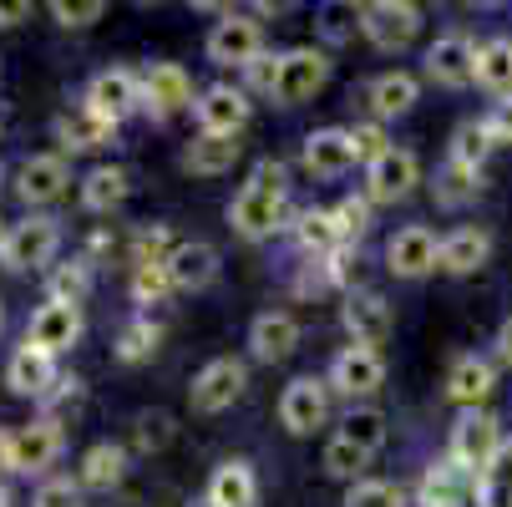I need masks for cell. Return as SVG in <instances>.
<instances>
[{
    "label": "cell",
    "mask_w": 512,
    "mask_h": 507,
    "mask_svg": "<svg viewBox=\"0 0 512 507\" xmlns=\"http://www.w3.org/2000/svg\"><path fill=\"white\" fill-rule=\"evenodd\" d=\"M284 198H289V168L279 158H259L249 183L234 193L229 203V224L239 239L249 244H264L284 229Z\"/></svg>",
    "instance_id": "6da1fadb"
},
{
    "label": "cell",
    "mask_w": 512,
    "mask_h": 507,
    "mask_svg": "<svg viewBox=\"0 0 512 507\" xmlns=\"http://www.w3.org/2000/svg\"><path fill=\"white\" fill-rule=\"evenodd\" d=\"M502 426H497V416L492 411H462L457 416V426H452V442H447V457L457 462V467H467L472 477H482L487 467H492V457L502 452Z\"/></svg>",
    "instance_id": "7a4b0ae2"
},
{
    "label": "cell",
    "mask_w": 512,
    "mask_h": 507,
    "mask_svg": "<svg viewBox=\"0 0 512 507\" xmlns=\"http://www.w3.org/2000/svg\"><path fill=\"white\" fill-rule=\"evenodd\" d=\"M56 249H61V224L51 219V213H26L21 224H11L0 264H6L11 274H31V269H46L56 259Z\"/></svg>",
    "instance_id": "3957f363"
},
{
    "label": "cell",
    "mask_w": 512,
    "mask_h": 507,
    "mask_svg": "<svg viewBox=\"0 0 512 507\" xmlns=\"http://www.w3.org/2000/svg\"><path fill=\"white\" fill-rule=\"evenodd\" d=\"M244 386H249V366H244V360L213 355L208 366L193 376V386H188V406L198 416H218V411H229L244 396Z\"/></svg>",
    "instance_id": "277c9868"
},
{
    "label": "cell",
    "mask_w": 512,
    "mask_h": 507,
    "mask_svg": "<svg viewBox=\"0 0 512 507\" xmlns=\"http://www.w3.org/2000/svg\"><path fill=\"white\" fill-rule=\"evenodd\" d=\"M325 82H330V56L320 46H295V51L279 56V82H274V97L269 102L300 107L315 92H325Z\"/></svg>",
    "instance_id": "5b68a950"
},
{
    "label": "cell",
    "mask_w": 512,
    "mask_h": 507,
    "mask_svg": "<svg viewBox=\"0 0 512 507\" xmlns=\"http://www.w3.org/2000/svg\"><path fill=\"white\" fill-rule=\"evenodd\" d=\"M203 51H208L213 66H239V71H244L249 61L264 56V26H259L254 16H244V11H224V16L213 21Z\"/></svg>",
    "instance_id": "8992f818"
},
{
    "label": "cell",
    "mask_w": 512,
    "mask_h": 507,
    "mask_svg": "<svg viewBox=\"0 0 512 507\" xmlns=\"http://www.w3.org/2000/svg\"><path fill=\"white\" fill-rule=\"evenodd\" d=\"M360 36L376 51H406L421 36V6H411V0H376V6H360Z\"/></svg>",
    "instance_id": "52a82bcc"
},
{
    "label": "cell",
    "mask_w": 512,
    "mask_h": 507,
    "mask_svg": "<svg viewBox=\"0 0 512 507\" xmlns=\"http://www.w3.org/2000/svg\"><path fill=\"white\" fill-rule=\"evenodd\" d=\"M193 77L178 61H153L142 71V112L153 122H173L178 112H193Z\"/></svg>",
    "instance_id": "ba28073f"
},
{
    "label": "cell",
    "mask_w": 512,
    "mask_h": 507,
    "mask_svg": "<svg viewBox=\"0 0 512 507\" xmlns=\"http://www.w3.org/2000/svg\"><path fill=\"white\" fill-rule=\"evenodd\" d=\"M193 117H198V132H208V137H239L249 127V117H254V102H249L244 87L213 82V87L198 92Z\"/></svg>",
    "instance_id": "9c48e42d"
},
{
    "label": "cell",
    "mask_w": 512,
    "mask_h": 507,
    "mask_svg": "<svg viewBox=\"0 0 512 507\" xmlns=\"http://www.w3.org/2000/svg\"><path fill=\"white\" fill-rule=\"evenodd\" d=\"M325 416H330V381L300 376V381L284 386V396H279V426L289 431V437H315V431L325 426Z\"/></svg>",
    "instance_id": "30bf717a"
},
{
    "label": "cell",
    "mask_w": 512,
    "mask_h": 507,
    "mask_svg": "<svg viewBox=\"0 0 512 507\" xmlns=\"http://www.w3.org/2000/svg\"><path fill=\"white\" fill-rule=\"evenodd\" d=\"M477 51H482V46H477L467 31L436 36V41L426 46V77H431L436 87H452V92L472 87V82H477Z\"/></svg>",
    "instance_id": "8fae6325"
},
{
    "label": "cell",
    "mask_w": 512,
    "mask_h": 507,
    "mask_svg": "<svg viewBox=\"0 0 512 507\" xmlns=\"http://www.w3.org/2000/svg\"><path fill=\"white\" fill-rule=\"evenodd\" d=\"M416 183H421V163L411 148H396V142L376 163H365V198L371 203H401Z\"/></svg>",
    "instance_id": "7c38bea8"
},
{
    "label": "cell",
    "mask_w": 512,
    "mask_h": 507,
    "mask_svg": "<svg viewBox=\"0 0 512 507\" xmlns=\"http://www.w3.org/2000/svg\"><path fill=\"white\" fill-rule=\"evenodd\" d=\"M340 320L350 330V345H386L391 330H396V315L386 305V295H376V289H350L345 305H340Z\"/></svg>",
    "instance_id": "4fadbf2b"
},
{
    "label": "cell",
    "mask_w": 512,
    "mask_h": 507,
    "mask_svg": "<svg viewBox=\"0 0 512 507\" xmlns=\"http://www.w3.org/2000/svg\"><path fill=\"white\" fill-rule=\"evenodd\" d=\"M330 391H340V396H371V391H381V381H386V360H381V350H371V345H345L335 360H330Z\"/></svg>",
    "instance_id": "5bb4252c"
},
{
    "label": "cell",
    "mask_w": 512,
    "mask_h": 507,
    "mask_svg": "<svg viewBox=\"0 0 512 507\" xmlns=\"http://www.w3.org/2000/svg\"><path fill=\"white\" fill-rule=\"evenodd\" d=\"M386 264H391L396 279H426L436 264H442V239H436L426 224H406V229L391 234Z\"/></svg>",
    "instance_id": "9a60e30c"
},
{
    "label": "cell",
    "mask_w": 512,
    "mask_h": 507,
    "mask_svg": "<svg viewBox=\"0 0 512 507\" xmlns=\"http://www.w3.org/2000/svg\"><path fill=\"white\" fill-rule=\"evenodd\" d=\"M477 502V477L467 467H457L452 457L431 462L416 482V507H467Z\"/></svg>",
    "instance_id": "2e32d148"
},
{
    "label": "cell",
    "mask_w": 512,
    "mask_h": 507,
    "mask_svg": "<svg viewBox=\"0 0 512 507\" xmlns=\"http://www.w3.org/2000/svg\"><path fill=\"white\" fill-rule=\"evenodd\" d=\"M87 107L102 112L107 122H122L127 112L142 107V77H137V71H127V66L97 71V77L87 82Z\"/></svg>",
    "instance_id": "e0dca14e"
},
{
    "label": "cell",
    "mask_w": 512,
    "mask_h": 507,
    "mask_svg": "<svg viewBox=\"0 0 512 507\" xmlns=\"http://www.w3.org/2000/svg\"><path fill=\"white\" fill-rule=\"evenodd\" d=\"M66 183H71V168H66L61 153H31V158L16 168V193H21L26 208L56 203V198L66 193Z\"/></svg>",
    "instance_id": "ac0fdd59"
},
{
    "label": "cell",
    "mask_w": 512,
    "mask_h": 507,
    "mask_svg": "<svg viewBox=\"0 0 512 507\" xmlns=\"http://www.w3.org/2000/svg\"><path fill=\"white\" fill-rule=\"evenodd\" d=\"M300 163H305V173H315V178H340V173H350L360 158H355V142H350V127H315L310 137H305V148H300Z\"/></svg>",
    "instance_id": "d6986e66"
},
{
    "label": "cell",
    "mask_w": 512,
    "mask_h": 507,
    "mask_svg": "<svg viewBox=\"0 0 512 507\" xmlns=\"http://www.w3.org/2000/svg\"><path fill=\"white\" fill-rule=\"evenodd\" d=\"M82 340V305H56V300H46L36 315H31V325H26V345H36V350H46V355H61V350H71Z\"/></svg>",
    "instance_id": "ffe728a7"
},
{
    "label": "cell",
    "mask_w": 512,
    "mask_h": 507,
    "mask_svg": "<svg viewBox=\"0 0 512 507\" xmlns=\"http://www.w3.org/2000/svg\"><path fill=\"white\" fill-rule=\"evenodd\" d=\"M295 345H300V320L289 315V310H264V315H254V325H249V350H254V360H264V366H279V360L295 355Z\"/></svg>",
    "instance_id": "44dd1931"
},
{
    "label": "cell",
    "mask_w": 512,
    "mask_h": 507,
    "mask_svg": "<svg viewBox=\"0 0 512 507\" xmlns=\"http://www.w3.org/2000/svg\"><path fill=\"white\" fill-rule=\"evenodd\" d=\"M112 137H117V122H107V117H102V112H92L87 102L56 117V142H61V158H66V153H97V148H107Z\"/></svg>",
    "instance_id": "7402d4cb"
},
{
    "label": "cell",
    "mask_w": 512,
    "mask_h": 507,
    "mask_svg": "<svg viewBox=\"0 0 512 507\" xmlns=\"http://www.w3.org/2000/svg\"><path fill=\"white\" fill-rule=\"evenodd\" d=\"M168 279L183 295H198V289H208L218 279V249L203 239H178L168 254Z\"/></svg>",
    "instance_id": "603a6c76"
},
{
    "label": "cell",
    "mask_w": 512,
    "mask_h": 507,
    "mask_svg": "<svg viewBox=\"0 0 512 507\" xmlns=\"http://www.w3.org/2000/svg\"><path fill=\"white\" fill-rule=\"evenodd\" d=\"M61 421H51V416H36V421H26L21 431H16V472H26V477H41L56 457H61Z\"/></svg>",
    "instance_id": "cb8c5ba5"
},
{
    "label": "cell",
    "mask_w": 512,
    "mask_h": 507,
    "mask_svg": "<svg viewBox=\"0 0 512 507\" xmlns=\"http://www.w3.org/2000/svg\"><path fill=\"white\" fill-rule=\"evenodd\" d=\"M203 502L208 507H259V477L244 457L234 462H218L208 487H203Z\"/></svg>",
    "instance_id": "d4e9b609"
},
{
    "label": "cell",
    "mask_w": 512,
    "mask_h": 507,
    "mask_svg": "<svg viewBox=\"0 0 512 507\" xmlns=\"http://www.w3.org/2000/svg\"><path fill=\"white\" fill-rule=\"evenodd\" d=\"M56 381H61V371H56V355H46V350H36V345H21V350L6 360V386H11L16 396L41 401V396H46Z\"/></svg>",
    "instance_id": "484cf974"
},
{
    "label": "cell",
    "mask_w": 512,
    "mask_h": 507,
    "mask_svg": "<svg viewBox=\"0 0 512 507\" xmlns=\"http://www.w3.org/2000/svg\"><path fill=\"white\" fill-rule=\"evenodd\" d=\"M487 259H492V234L477 229V224H462V229H452V234L442 239V264H436V269L467 279V274L487 269Z\"/></svg>",
    "instance_id": "4316f807"
},
{
    "label": "cell",
    "mask_w": 512,
    "mask_h": 507,
    "mask_svg": "<svg viewBox=\"0 0 512 507\" xmlns=\"http://www.w3.org/2000/svg\"><path fill=\"white\" fill-rule=\"evenodd\" d=\"M492 391H497V366H492V360H482V355H462L457 366L447 371V396L462 411H477Z\"/></svg>",
    "instance_id": "83f0119b"
},
{
    "label": "cell",
    "mask_w": 512,
    "mask_h": 507,
    "mask_svg": "<svg viewBox=\"0 0 512 507\" xmlns=\"http://www.w3.org/2000/svg\"><path fill=\"white\" fill-rule=\"evenodd\" d=\"M421 102V82L411 77V71H381V77L371 82V112L376 122H391V117H406L411 107Z\"/></svg>",
    "instance_id": "f1b7e54d"
},
{
    "label": "cell",
    "mask_w": 512,
    "mask_h": 507,
    "mask_svg": "<svg viewBox=\"0 0 512 507\" xmlns=\"http://www.w3.org/2000/svg\"><path fill=\"white\" fill-rule=\"evenodd\" d=\"M234 163H239V137H208V132H198L183 148V168L193 178H224Z\"/></svg>",
    "instance_id": "f546056e"
},
{
    "label": "cell",
    "mask_w": 512,
    "mask_h": 507,
    "mask_svg": "<svg viewBox=\"0 0 512 507\" xmlns=\"http://www.w3.org/2000/svg\"><path fill=\"white\" fill-rule=\"evenodd\" d=\"M127 193H132V178L117 163H102V168H92L82 178V208L87 213H112V208L127 203Z\"/></svg>",
    "instance_id": "4dcf8cb0"
},
{
    "label": "cell",
    "mask_w": 512,
    "mask_h": 507,
    "mask_svg": "<svg viewBox=\"0 0 512 507\" xmlns=\"http://www.w3.org/2000/svg\"><path fill=\"white\" fill-rule=\"evenodd\" d=\"M122 477H127V452H122L117 442H92V447L82 452V472H77L82 487H92V492H112Z\"/></svg>",
    "instance_id": "1f68e13d"
},
{
    "label": "cell",
    "mask_w": 512,
    "mask_h": 507,
    "mask_svg": "<svg viewBox=\"0 0 512 507\" xmlns=\"http://www.w3.org/2000/svg\"><path fill=\"white\" fill-rule=\"evenodd\" d=\"M158 345H163V325H158L153 315H137V320L122 325L112 355L122 360V366H142V360H153V355H158Z\"/></svg>",
    "instance_id": "d6a6232c"
},
{
    "label": "cell",
    "mask_w": 512,
    "mask_h": 507,
    "mask_svg": "<svg viewBox=\"0 0 512 507\" xmlns=\"http://www.w3.org/2000/svg\"><path fill=\"white\" fill-rule=\"evenodd\" d=\"M295 244L305 249V254H315V259H325V254H335L345 239H340V229H335V213L330 208H305L295 224Z\"/></svg>",
    "instance_id": "836d02e7"
},
{
    "label": "cell",
    "mask_w": 512,
    "mask_h": 507,
    "mask_svg": "<svg viewBox=\"0 0 512 507\" xmlns=\"http://www.w3.org/2000/svg\"><path fill=\"white\" fill-rule=\"evenodd\" d=\"M477 87L512 97V36H492L477 51Z\"/></svg>",
    "instance_id": "e575fe53"
},
{
    "label": "cell",
    "mask_w": 512,
    "mask_h": 507,
    "mask_svg": "<svg viewBox=\"0 0 512 507\" xmlns=\"http://www.w3.org/2000/svg\"><path fill=\"white\" fill-rule=\"evenodd\" d=\"M335 437H345V442L360 447L365 457H376V452L386 447V411H376V406H350Z\"/></svg>",
    "instance_id": "d590c367"
},
{
    "label": "cell",
    "mask_w": 512,
    "mask_h": 507,
    "mask_svg": "<svg viewBox=\"0 0 512 507\" xmlns=\"http://www.w3.org/2000/svg\"><path fill=\"white\" fill-rule=\"evenodd\" d=\"M87 289H92V259H71L46 274V300H56V305H82Z\"/></svg>",
    "instance_id": "8d00e7d4"
},
{
    "label": "cell",
    "mask_w": 512,
    "mask_h": 507,
    "mask_svg": "<svg viewBox=\"0 0 512 507\" xmlns=\"http://www.w3.org/2000/svg\"><path fill=\"white\" fill-rule=\"evenodd\" d=\"M477 507H512V437L492 457V467L477 477Z\"/></svg>",
    "instance_id": "74e56055"
},
{
    "label": "cell",
    "mask_w": 512,
    "mask_h": 507,
    "mask_svg": "<svg viewBox=\"0 0 512 507\" xmlns=\"http://www.w3.org/2000/svg\"><path fill=\"white\" fill-rule=\"evenodd\" d=\"M482 193V173L477 168H462V163H442V173H436V203L442 208H462Z\"/></svg>",
    "instance_id": "f35d334b"
},
{
    "label": "cell",
    "mask_w": 512,
    "mask_h": 507,
    "mask_svg": "<svg viewBox=\"0 0 512 507\" xmlns=\"http://www.w3.org/2000/svg\"><path fill=\"white\" fill-rule=\"evenodd\" d=\"M487 158H492V137H487L482 117H477V122H462V127L452 132L447 163H462V168H477V173H482V163H487Z\"/></svg>",
    "instance_id": "ab89813d"
},
{
    "label": "cell",
    "mask_w": 512,
    "mask_h": 507,
    "mask_svg": "<svg viewBox=\"0 0 512 507\" xmlns=\"http://www.w3.org/2000/svg\"><path fill=\"white\" fill-rule=\"evenodd\" d=\"M173 295V279H168V264H132V305L153 310Z\"/></svg>",
    "instance_id": "60d3db41"
},
{
    "label": "cell",
    "mask_w": 512,
    "mask_h": 507,
    "mask_svg": "<svg viewBox=\"0 0 512 507\" xmlns=\"http://www.w3.org/2000/svg\"><path fill=\"white\" fill-rule=\"evenodd\" d=\"M345 507H406V492H401V482H386V477H360V482H350Z\"/></svg>",
    "instance_id": "b9f144b4"
},
{
    "label": "cell",
    "mask_w": 512,
    "mask_h": 507,
    "mask_svg": "<svg viewBox=\"0 0 512 507\" xmlns=\"http://www.w3.org/2000/svg\"><path fill=\"white\" fill-rule=\"evenodd\" d=\"M132 442H137V452H163L173 442V416L168 411H142L132 421Z\"/></svg>",
    "instance_id": "7bdbcfd3"
},
{
    "label": "cell",
    "mask_w": 512,
    "mask_h": 507,
    "mask_svg": "<svg viewBox=\"0 0 512 507\" xmlns=\"http://www.w3.org/2000/svg\"><path fill=\"white\" fill-rule=\"evenodd\" d=\"M51 21L56 26H66V31H82V26H92V21H102L107 16V0H51Z\"/></svg>",
    "instance_id": "ee69618b"
},
{
    "label": "cell",
    "mask_w": 512,
    "mask_h": 507,
    "mask_svg": "<svg viewBox=\"0 0 512 507\" xmlns=\"http://www.w3.org/2000/svg\"><path fill=\"white\" fill-rule=\"evenodd\" d=\"M365 457L360 447H350L345 437H330V447H325V472L330 477H345V482H360V472H365Z\"/></svg>",
    "instance_id": "f6af8a7d"
},
{
    "label": "cell",
    "mask_w": 512,
    "mask_h": 507,
    "mask_svg": "<svg viewBox=\"0 0 512 507\" xmlns=\"http://www.w3.org/2000/svg\"><path fill=\"white\" fill-rule=\"evenodd\" d=\"M330 213H335V229H340L345 244H355L365 229H371V198H340Z\"/></svg>",
    "instance_id": "bcb514c9"
},
{
    "label": "cell",
    "mask_w": 512,
    "mask_h": 507,
    "mask_svg": "<svg viewBox=\"0 0 512 507\" xmlns=\"http://www.w3.org/2000/svg\"><path fill=\"white\" fill-rule=\"evenodd\" d=\"M31 507H82V482L71 477H46L31 497Z\"/></svg>",
    "instance_id": "7dc6e473"
},
{
    "label": "cell",
    "mask_w": 512,
    "mask_h": 507,
    "mask_svg": "<svg viewBox=\"0 0 512 507\" xmlns=\"http://www.w3.org/2000/svg\"><path fill=\"white\" fill-rule=\"evenodd\" d=\"M360 31V11L355 6H320V36L325 41H350Z\"/></svg>",
    "instance_id": "c3c4849f"
},
{
    "label": "cell",
    "mask_w": 512,
    "mask_h": 507,
    "mask_svg": "<svg viewBox=\"0 0 512 507\" xmlns=\"http://www.w3.org/2000/svg\"><path fill=\"white\" fill-rule=\"evenodd\" d=\"M350 142H355V158H360V163H376V158L391 148L381 122H360V127H350Z\"/></svg>",
    "instance_id": "681fc988"
},
{
    "label": "cell",
    "mask_w": 512,
    "mask_h": 507,
    "mask_svg": "<svg viewBox=\"0 0 512 507\" xmlns=\"http://www.w3.org/2000/svg\"><path fill=\"white\" fill-rule=\"evenodd\" d=\"M487 137H492V148H512V97H497L482 117Z\"/></svg>",
    "instance_id": "f907efd6"
},
{
    "label": "cell",
    "mask_w": 512,
    "mask_h": 507,
    "mask_svg": "<svg viewBox=\"0 0 512 507\" xmlns=\"http://www.w3.org/2000/svg\"><path fill=\"white\" fill-rule=\"evenodd\" d=\"M244 77H249V87L244 92H264V97H274V82H279V56H259V61H249L244 66Z\"/></svg>",
    "instance_id": "816d5d0a"
},
{
    "label": "cell",
    "mask_w": 512,
    "mask_h": 507,
    "mask_svg": "<svg viewBox=\"0 0 512 507\" xmlns=\"http://www.w3.org/2000/svg\"><path fill=\"white\" fill-rule=\"evenodd\" d=\"M66 401H71V406L82 401V381H77V376H61V381H56V386H51V391L41 396L46 416H56V406H66Z\"/></svg>",
    "instance_id": "f5cc1de1"
},
{
    "label": "cell",
    "mask_w": 512,
    "mask_h": 507,
    "mask_svg": "<svg viewBox=\"0 0 512 507\" xmlns=\"http://www.w3.org/2000/svg\"><path fill=\"white\" fill-rule=\"evenodd\" d=\"M16 472V431H0V487Z\"/></svg>",
    "instance_id": "db71d44e"
},
{
    "label": "cell",
    "mask_w": 512,
    "mask_h": 507,
    "mask_svg": "<svg viewBox=\"0 0 512 507\" xmlns=\"http://www.w3.org/2000/svg\"><path fill=\"white\" fill-rule=\"evenodd\" d=\"M31 16V0H0V26H21Z\"/></svg>",
    "instance_id": "11a10c76"
},
{
    "label": "cell",
    "mask_w": 512,
    "mask_h": 507,
    "mask_svg": "<svg viewBox=\"0 0 512 507\" xmlns=\"http://www.w3.org/2000/svg\"><path fill=\"white\" fill-rule=\"evenodd\" d=\"M497 350H502V360H512V315H507L502 330H497Z\"/></svg>",
    "instance_id": "9f6ffc18"
},
{
    "label": "cell",
    "mask_w": 512,
    "mask_h": 507,
    "mask_svg": "<svg viewBox=\"0 0 512 507\" xmlns=\"http://www.w3.org/2000/svg\"><path fill=\"white\" fill-rule=\"evenodd\" d=\"M6 239H11V224H6V219H0V254H6Z\"/></svg>",
    "instance_id": "6f0895ef"
},
{
    "label": "cell",
    "mask_w": 512,
    "mask_h": 507,
    "mask_svg": "<svg viewBox=\"0 0 512 507\" xmlns=\"http://www.w3.org/2000/svg\"><path fill=\"white\" fill-rule=\"evenodd\" d=\"M0 507H11V492L6 487H0Z\"/></svg>",
    "instance_id": "680465c9"
},
{
    "label": "cell",
    "mask_w": 512,
    "mask_h": 507,
    "mask_svg": "<svg viewBox=\"0 0 512 507\" xmlns=\"http://www.w3.org/2000/svg\"><path fill=\"white\" fill-rule=\"evenodd\" d=\"M0 325H6V310H0Z\"/></svg>",
    "instance_id": "91938a15"
}]
</instances>
